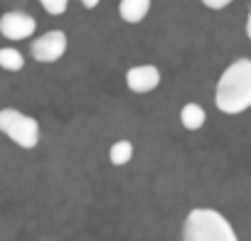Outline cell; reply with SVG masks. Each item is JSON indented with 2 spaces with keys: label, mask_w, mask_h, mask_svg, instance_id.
Wrapping results in <instances>:
<instances>
[{
  "label": "cell",
  "mask_w": 251,
  "mask_h": 241,
  "mask_svg": "<svg viewBox=\"0 0 251 241\" xmlns=\"http://www.w3.org/2000/svg\"><path fill=\"white\" fill-rule=\"evenodd\" d=\"M246 37L251 40V10H249V18H246Z\"/></svg>",
  "instance_id": "cell-14"
},
{
  "label": "cell",
  "mask_w": 251,
  "mask_h": 241,
  "mask_svg": "<svg viewBox=\"0 0 251 241\" xmlns=\"http://www.w3.org/2000/svg\"><path fill=\"white\" fill-rule=\"evenodd\" d=\"M202 3H204L209 10H224L229 3H234V0H202Z\"/></svg>",
  "instance_id": "cell-12"
},
{
  "label": "cell",
  "mask_w": 251,
  "mask_h": 241,
  "mask_svg": "<svg viewBox=\"0 0 251 241\" xmlns=\"http://www.w3.org/2000/svg\"><path fill=\"white\" fill-rule=\"evenodd\" d=\"M182 241H239L231 224L217 209H192L182 226Z\"/></svg>",
  "instance_id": "cell-2"
},
{
  "label": "cell",
  "mask_w": 251,
  "mask_h": 241,
  "mask_svg": "<svg viewBox=\"0 0 251 241\" xmlns=\"http://www.w3.org/2000/svg\"><path fill=\"white\" fill-rule=\"evenodd\" d=\"M148 13H151V0H121V5H118L121 20L128 25L143 23Z\"/></svg>",
  "instance_id": "cell-7"
},
{
  "label": "cell",
  "mask_w": 251,
  "mask_h": 241,
  "mask_svg": "<svg viewBox=\"0 0 251 241\" xmlns=\"http://www.w3.org/2000/svg\"><path fill=\"white\" fill-rule=\"evenodd\" d=\"M108 158L113 165H126V163H131L133 158V143L131 141H116L108 150Z\"/></svg>",
  "instance_id": "cell-9"
},
{
  "label": "cell",
  "mask_w": 251,
  "mask_h": 241,
  "mask_svg": "<svg viewBox=\"0 0 251 241\" xmlns=\"http://www.w3.org/2000/svg\"><path fill=\"white\" fill-rule=\"evenodd\" d=\"M126 84L133 94H151L160 84V69L153 64H138L126 72Z\"/></svg>",
  "instance_id": "cell-6"
},
{
  "label": "cell",
  "mask_w": 251,
  "mask_h": 241,
  "mask_svg": "<svg viewBox=\"0 0 251 241\" xmlns=\"http://www.w3.org/2000/svg\"><path fill=\"white\" fill-rule=\"evenodd\" d=\"M0 131H3L15 145H20L25 150H32L40 143V123L32 116H27L18 108H3L0 111Z\"/></svg>",
  "instance_id": "cell-3"
},
{
  "label": "cell",
  "mask_w": 251,
  "mask_h": 241,
  "mask_svg": "<svg viewBox=\"0 0 251 241\" xmlns=\"http://www.w3.org/2000/svg\"><path fill=\"white\" fill-rule=\"evenodd\" d=\"M35 18H30L27 13H5L3 18H0V32H3V37L8 40H27L35 35Z\"/></svg>",
  "instance_id": "cell-5"
},
{
  "label": "cell",
  "mask_w": 251,
  "mask_h": 241,
  "mask_svg": "<svg viewBox=\"0 0 251 241\" xmlns=\"http://www.w3.org/2000/svg\"><path fill=\"white\" fill-rule=\"evenodd\" d=\"M64 52H67V35L62 30H50L40 40L32 42V57L37 62H45V64L62 59Z\"/></svg>",
  "instance_id": "cell-4"
},
{
  "label": "cell",
  "mask_w": 251,
  "mask_h": 241,
  "mask_svg": "<svg viewBox=\"0 0 251 241\" xmlns=\"http://www.w3.org/2000/svg\"><path fill=\"white\" fill-rule=\"evenodd\" d=\"M42 3V8L50 13V15H62V13H67V8H69V0H40Z\"/></svg>",
  "instance_id": "cell-11"
},
{
  "label": "cell",
  "mask_w": 251,
  "mask_h": 241,
  "mask_svg": "<svg viewBox=\"0 0 251 241\" xmlns=\"http://www.w3.org/2000/svg\"><path fill=\"white\" fill-rule=\"evenodd\" d=\"M81 3H84V8H89V10H91V8H96V5L101 3V0H81Z\"/></svg>",
  "instance_id": "cell-13"
},
{
  "label": "cell",
  "mask_w": 251,
  "mask_h": 241,
  "mask_svg": "<svg viewBox=\"0 0 251 241\" xmlns=\"http://www.w3.org/2000/svg\"><path fill=\"white\" fill-rule=\"evenodd\" d=\"M0 67L5 72H20L25 67V57L15 47H3L0 49Z\"/></svg>",
  "instance_id": "cell-10"
},
{
  "label": "cell",
  "mask_w": 251,
  "mask_h": 241,
  "mask_svg": "<svg viewBox=\"0 0 251 241\" xmlns=\"http://www.w3.org/2000/svg\"><path fill=\"white\" fill-rule=\"evenodd\" d=\"M214 103L226 116L251 108V59H236L222 72L214 89Z\"/></svg>",
  "instance_id": "cell-1"
},
{
  "label": "cell",
  "mask_w": 251,
  "mask_h": 241,
  "mask_svg": "<svg viewBox=\"0 0 251 241\" xmlns=\"http://www.w3.org/2000/svg\"><path fill=\"white\" fill-rule=\"evenodd\" d=\"M180 120H182V126L187 131H200L204 126V120H207V113L197 103H185L182 111H180Z\"/></svg>",
  "instance_id": "cell-8"
}]
</instances>
